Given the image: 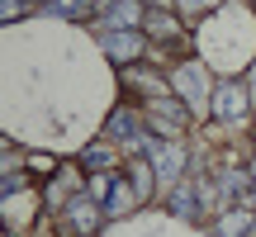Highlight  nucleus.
Instances as JSON below:
<instances>
[{
	"label": "nucleus",
	"mask_w": 256,
	"mask_h": 237,
	"mask_svg": "<svg viewBox=\"0 0 256 237\" xmlns=\"http://www.w3.org/2000/svg\"><path fill=\"white\" fill-rule=\"evenodd\" d=\"M95 200H100V209L110 214V218H119V214L133 209V185H124V180H104V176H95Z\"/></svg>",
	"instance_id": "1"
},
{
	"label": "nucleus",
	"mask_w": 256,
	"mask_h": 237,
	"mask_svg": "<svg viewBox=\"0 0 256 237\" xmlns=\"http://www.w3.org/2000/svg\"><path fill=\"white\" fill-rule=\"evenodd\" d=\"M138 48H142L138 28H110V34H104V52H110V62H133Z\"/></svg>",
	"instance_id": "4"
},
{
	"label": "nucleus",
	"mask_w": 256,
	"mask_h": 237,
	"mask_svg": "<svg viewBox=\"0 0 256 237\" xmlns=\"http://www.w3.org/2000/svg\"><path fill=\"white\" fill-rule=\"evenodd\" d=\"M152 114L162 118V124H156V128H162V133H180V128L190 124V114H185L180 104H152Z\"/></svg>",
	"instance_id": "8"
},
{
	"label": "nucleus",
	"mask_w": 256,
	"mask_h": 237,
	"mask_svg": "<svg viewBox=\"0 0 256 237\" xmlns=\"http://www.w3.org/2000/svg\"><path fill=\"white\" fill-rule=\"evenodd\" d=\"M238 232H252V214H223L218 237H238Z\"/></svg>",
	"instance_id": "12"
},
{
	"label": "nucleus",
	"mask_w": 256,
	"mask_h": 237,
	"mask_svg": "<svg viewBox=\"0 0 256 237\" xmlns=\"http://www.w3.org/2000/svg\"><path fill=\"white\" fill-rule=\"evenodd\" d=\"M176 95H180L185 104H200V95H204V72L200 66H180V72H176Z\"/></svg>",
	"instance_id": "5"
},
{
	"label": "nucleus",
	"mask_w": 256,
	"mask_h": 237,
	"mask_svg": "<svg viewBox=\"0 0 256 237\" xmlns=\"http://www.w3.org/2000/svg\"><path fill=\"white\" fill-rule=\"evenodd\" d=\"M104 14H110V28H133L138 19H142V5H138V0H119V5H110Z\"/></svg>",
	"instance_id": "7"
},
{
	"label": "nucleus",
	"mask_w": 256,
	"mask_h": 237,
	"mask_svg": "<svg viewBox=\"0 0 256 237\" xmlns=\"http://www.w3.org/2000/svg\"><path fill=\"white\" fill-rule=\"evenodd\" d=\"M252 200H256V194H252Z\"/></svg>",
	"instance_id": "16"
},
{
	"label": "nucleus",
	"mask_w": 256,
	"mask_h": 237,
	"mask_svg": "<svg viewBox=\"0 0 256 237\" xmlns=\"http://www.w3.org/2000/svg\"><path fill=\"white\" fill-rule=\"evenodd\" d=\"M142 152L152 156V171L162 176V180H176V176H180V147H171V142H156V138H147L142 142Z\"/></svg>",
	"instance_id": "2"
},
{
	"label": "nucleus",
	"mask_w": 256,
	"mask_h": 237,
	"mask_svg": "<svg viewBox=\"0 0 256 237\" xmlns=\"http://www.w3.org/2000/svg\"><path fill=\"white\" fill-rule=\"evenodd\" d=\"M0 14H5V19H19L24 10H19V0H0Z\"/></svg>",
	"instance_id": "14"
},
{
	"label": "nucleus",
	"mask_w": 256,
	"mask_h": 237,
	"mask_svg": "<svg viewBox=\"0 0 256 237\" xmlns=\"http://www.w3.org/2000/svg\"><path fill=\"white\" fill-rule=\"evenodd\" d=\"M72 223H76V232H95V209H90V200H72Z\"/></svg>",
	"instance_id": "10"
},
{
	"label": "nucleus",
	"mask_w": 256,
	"mask_h": 237,
	"mask_svg": "<svg viewBox=\"0 0 256 237\" xmlns=\"http://www.w3.org/2000/svg\"><path fill=\"white\" fill-rule=\"evenodd\" d=\"M86 171H95V176H104V171H114V152L110 147H86Z\"/></svg>",
	"instance_id": "9"
},
{
	"label": "nucleus",
	"mask_w": 256,
	"mask_h": 237,
	"mask_svg": "<svg viewBox=\"0 0 256 237\" xmlns=\"http://www.w3.org/2000/svg\"><path fill=\"white\" fill-rule=\"evenodd\" d=\"M214 114L218 118H242L247 114V90H242V86H232V81H223L218 90H214Z\"/></svg>",
	"instance_id": "3"
},
{
	"label": "nucleus",
	"mask_w": 256,
	"mask_h": 237,
	"mask_svg": "<svg viewBox=\"0 0 256 237\" xmlns=\"http://www.w3.org/2000/svg\"><path fill=\"white\" fill-rule=\"evenodd\" d=\"M171 209L180 214V218H194V214H200V200H194V190H190V185H180V190H176Z\"/></svg>",
	"instance_id": "11"
},
{
	"label": "nucleus",
	"mask_w": 256,
	"mask_h": 237,
	"mask_svg": "<svg viewBox=\"0 0 256 237\" xmlns=\"http://www.w3.org/2000/svg\"><path fill=\"white\" fill-rule=\"evenodd\" d=\"M52 14H62V19H72V14H86V0H57V5H52Z\"/></svg>",
	"instance_id": "13"
},
{
	"label": "nucleus",
	"mask_w": 256,
	"mask_h": 237,
	"mask_svg": "<svg viewBox=\"0 0 256 237\" xmlns=\"http://www.w3.org/2000/svg\"><path fill=\"white\" fill-rule=\"evenodd\" d=\"M204 5H214V0H180V10H204Z\"/></svg>",
	"instance_id": "15"
},
{
	"label": "nucleus",
	"mask_w": 256,
	"mask_h": 237,
	"mask_svg": "<svg viewBox=\"0 0 256 237\" xmlns=\"http://www.w3.org/2000/svg\"><path fill=\"white\" fill-rule=\"evenodd\" d=\"M114 138H124V142H133V147H142L147 142V133H142V128H138V114H128V110H119V114H114Z\"/></svg>",
	"instance_id": "6"
}]
</instances>
